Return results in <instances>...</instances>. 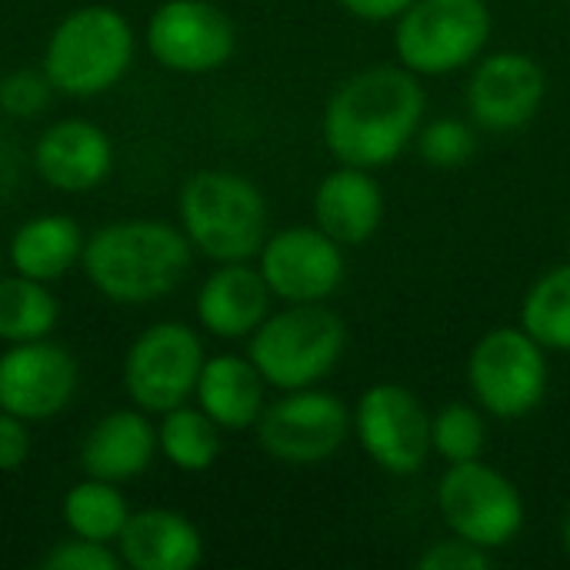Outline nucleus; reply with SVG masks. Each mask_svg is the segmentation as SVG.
<instances>
[{
    "instance_id": "nucleus-30",
    "label": "nucleus",
    "mask_w": 570,
    "mask_h": 570,
    "mask_svg": "<svg viewBox=\"0 0 570 570\" xmlns=\"http://www.w3.org/2000/svg\"><path fill=\"white\" fill-rule=\"evenodd\" d=\"M43 570H120V551L117 544H100V541H87V538H67L60 544H53L43 558Z\"/></svg>"
},
{
    "instance_id": "nucleus-15",
    "label": "nucleus",
    "mask_w": 570,
    "mask_h": 570,
    "mask_svg": "<svg viewBox=\"0 0 570 570\" xmlns=\"http://www.w3.org/2000/svg\"><path fill=\"white\" fill-rule=\"evenodd\" d=\"M548 97L544 67L521 50H498L478 60L468 80V110L478 127L511 134L528 127Z\"/></svg>"
},
{
    "instance_id": "nucleus-3",
    "label": "nucleus",
    "mask_w": 570,
    "mask_h": 570,
    "mask_svg": "<svg viewBox=\"0 0 570 570\" xmlns=\"http://www.w3.org/2000/svg\"><path fill=\"white\" fill-rule=\"evenodd\" d=\"M137 53L130 20L110 3L70 10L43 43V73L63 97L90 100L124 80Z\"/></svg>"
},
{
    "instance_id": "nucleus-20",
    "label": "nucleus",
    "mask_w": 570,
    "mask_h": 570,
    "mask_svg": "<svg viewBox=\"0 0 570 570\" xmlns=\"http://www.w3.org/2000/svg\"><path fill=\"white\" fill-rule=\"evenodd\" d=\"M384 220V190L371 170L341 164L314 190V224L341 247L367 244Z\"/></svg>"
},
{
    "instance_id": "nucleus-34",
    "label": "nucleus",
    "mask_w": 570,
    "mask_h": 570,
    "mask_svg": "<svg viewBox=\"0 0 570 570\" xmlns=\"http://www.w3.org/2000/svg\"><path fill=\"white\" fill-rule=\"evenodd\" d=\"M564 548H568V554H570V511H568V518H564Z\"/></svg>"
},
{
    "instance_id": "nucleus-4",
    "label": "nucleus",
    "mask_w": 570,
    "mask_h": 570,
    "mask_svg": "<svg viewBox=\"0 0 570 570\" xmlns=\"http://www.w3.org/2000/svg\"><path fill=\"white\" fill-rule=\"evenodd\" d=\"M180 230L214 264L254 261L267 240V200L234 170H197L177 197Z\"/></svg>"
},
{
    "instance_id": "nucleus-28",
    "label": "nucleus",
    "mask_w": 570,
    "mask_h": 570,
    "mask_svg": "<svg viewBox=\"0 0 570 570\" xmlns=\"http://www.w3.org/2000/svg\"><path fill=\"white\" fill-rule=\"evenodd\" d=\"M414 140H417L421 160L434 170H454V167L468 164L474 157V147H478L474 130L454 117H441V120L421 127Z\"/></svg>"
},
{
    "instance_id": "nucleus-6",
    "label": "nucleus",
    "mask_w": 570,
    "mask_h": 570,
    "mask_svg": "<svg viewBox=\"0 0 570 570\" xmlns=\"http://www.w3.org/2000/svg\"><path fill=\"white\" fill-rule=\"evenodd\" d=\"M491 27L484 0H411L394 27V53L417 77H448L484 53Z\"/></svg>"
},
{
    "instance_id": "nucleus-2",
    "label": "nucleus",
    "mask_w": 570,
    "mask_h": 570,
    "mask_svg": "<svg viewBox=\"0 0 570 570\" xmlns=\"http://www.w3.org/2000/svg\"><path fill=\"white\" fill-rule=\"evenodd\" d=\"M194 247L177 224L124 217L97 227L80 257L87 284L114 304H154L190 274Z\"/></svg>"
},
{
    "instance_id": "nucleus-9",
    "label": "nucleus",
    "mask_w": 570,
    "mask_h": 570,
    "mask_svg": "<svg viewBox=\"0 0 570 570\" xmlns=\"http://www.w3.org/2000/svg\"><path fill=\"white\" fill-rule=\"evenodd\" d=\"M438 511L444 528L484 551L508 548L524 528V498L511 478L491 464H448L438 484Z\"/></svg>"
},
{
    "instance_id": "nucleus-8",
    "label": "nucleus",
    "mask_w": 570,
    "mask_h": 570,
    "mask_svg": "<svg viewBox=\"0 0 570 570\" xmlns=\"http://www.w3.org/2000/svg\"><path fill=\"white\" fill-rule=\"evenodd\" d=\"M548 351L524 327L488 331L471 357L468 381L481 411L498 421H518L538 411L548 394Z\"/></svg>"
},
{
    "instance_id": "nucleus-11",
    "label": "nucleus",
    "mask_w": 570,
    "mask_h": 570,
    "mask_svg": "<svg viewBox=\"0 0 570 570\" xmlns=\"http://www.w3.org/2000/svg\"><path fill=\"white\" fill-rule=\"evenodd\" d=\"M144 43L164 70L200 77L234 57L237 30L214 0H164L147 17Z\"/></svg>"
},
{
    "instance_id": "nucleus-14",
    "label": "nucleus",
    "mask_w": 570,
    "mask_h": 570,
    "mask_svg": "<svg viewBox=\"0 0 570 570\" xmlns=\"http://www.w3.org/2000/svg\"><path fill=\"white\" fill-rule=\"evenodd\" d=\"M77 357L53 337L7 344L0 354V411L27 424L63 414L77 394Z\"/></svg>"
},
{
    "instance_id": "nucleus-26",
    "label": "nucleus",
    "mask_w": 570,
    "mask_h": 570,
    "mask_svg": "<svg viewBox=\"0 0 570 570\" xmlns=\"http://www.w3.org/2000/svg\"><path fill=\"white\" fill-rule=\"evenodd\" d=\"M521 327L544 351H570V261L534 281L521 307Z\"/></svg>"
},
{
    "instance_id": "nucleus-29",
    "label": "nucleus",
    "mask_w": 570,
    "mask_h": 570,
    "mask_svg": "<svg viewBox=\"0 0 570 570\" xmlns=\"http://www.w3.org/2000/svg\"><path fill=\"white\" fill-rule=\"evenodd\" d=\"M53 94L50 77L40 70H13L0 80V114L13 120H33L47 110Z\"/></svg>"
},
{
    "instance_id": "nucleus-24",
    "label": "nucleus",
    "mask_w": 570,
    "mask_h": 570,
    "mask_svg": "<svg viewBox=\"0 0 570 570\" xmlns=\"http://www.w3.org/2000/svg\"><path fill=\"white\" fill-rule=\"evenodd\" d=\"M224 428L210 421L200 407L180 404L167 414H160L157 424V448L160 458L184 471V474H204L217 464L224 448Z\"/></svg>"
},
{
    "instance_id": "nucleus-31",
    "label": "nucleus",
    "mask_w": 570,
    "mask_h": 570,
    "mask_svg": "<svg viewBox=\"0 0 570 570\" xmlns=\"http://www.w3.org/2000/svg\"><path fill=\"white\" fill-rule=\"evenodd\" d=\"M421 570H484L491 568V551L451 534L441 541H431L421 558H417Z\"/></svg>"
},
{
    "instance_id": "nucleus-10",
    "label": "nucleus",
    "mask_w": 570,
    "mask_h": 570,
    "mask_svg": "<svg viewBox=\"0 0 570 570\" xmlns=\"http://www.w3.org/2000/svg\"><path fill=\"white\" fill-rule=\"evenodd\" d=\"M254 428L267 458L287 468H314L344 448L354 428V414L337 394L301 387L281 391V397L264 407Z\"/></svg>"
},
{
    "instance_id": "nucleus-16",
    "label": "nucleus",
    "mask_w": 570,
    "mask_h": 570,
    "mask_svg": "<svg viewBox=\"0 0 570 570\" xmlns=\"http://www.w3.org/2000/svg\"><path fill=\"white\" fill-rule=\"evenodd\" d=\"M33 170L60 194H87L114 170L110 134L80 117L53 120L33 144Z\"/></svg>"
},
{
    "instance_id": "nucleus-22",
    "label": "nucleus",
    "mask_w": 570,
    "mask_h": 570,
    "mask_svg": "<svg viewBox=\"0 0 570 570\" xmlns=\"http://www.w3.org/2000/svg\"><path fill=\"white\" fill-rule=\"evenodd\" d=\"M83 244H87V237L70 214L47 210V214L27 217L13 230V237L7 244V261L23 277L57 284L73 267H80Z\"/></svg>"
},
{
    "instance_id": "nucleus-19",
    "label": "nucleus",
    "mask_w": 570,
    "mask_h": 570,
    "mask_svg": "<svg viewBox=\"0 0 570 570\" xmlns=\"http://www.w3.org/2000/svg\"><path fill=\"white\" fill-rule=\"evenodd\" d=\"M117 551L130 570H194L204 561V538L184 511L144 508L130 511Z\"/></svg>"
},
{
    "instance_id": "nucleus-13",
    "label": "nucleus",
    "mask_w": 570,
    "mask_h": 570,
    "mask_svg": "<svg viewBox=\"0 0 570 570\" xmlns=\"http://www.w3.org/2000/svg\"><path fill=\"white\" fill-rule=\"evenodd\" d=\"M257 267L271 294L284 304H324L347 274L344 247L317 224L267 234Z\"/></svg>"
},
{
    "instance_id": "nucleus-18",
    "label": "nucleus",
    "mask_w": 570,
    "mask_h": 570,
    "mask_svg": "<svg viewBox=\"0 0 570 570\" xmlns=\"http://www.w3.org/2000/svg\"><path fill=\"white\" fill-rule=\"evenodd\" d=\"M271 287L250 261L217 264V271L197 291V324L210 337L240 341L250 337L271 314Z\"/></svg>"
},
{
    "instance_id": "nucleus-35",
    "label": "nucleus",
    "mask_w": 570,
    "mask_h": 570,
    "mask_svg": "<svg viewBox=\"0 0 570 570\" xmlns=\"http://www.w3.org/2000/svg\"><path fill=\"white\" fill-rule=\"evenodd\" d=\"M0 267H3V247H0Z\"/></svg>"
},
{
    "instance_id": "nucleus-25",
    "label": "nucleus",
    "mask_w": 570,
    "mask_h": 570,
    "mask_svg": "<svg viewBox=\"0 0 570 570\" xmlns=\"http://www.w3.org/2000/svg\"><path fill=\"white\" fill-rule=\"evenodd\" d=\"M60 321V301L53 297L50 284L23 277V274H0V341L3 344H27L50 337Z\"/></svg>"
},
{
    "instance_id": "nucleus-33",
    "label": "nucleus",
    "mask_w": 570,
    "mask_h": 570,
    "mask_svg": "<svg viewBox=\"0 0 570 570\" xmlns=\"http://www.w3.org/2000/svg\"><path fill=\"white\" fill-rule=\"evenodd\" d=\"M351 17L367 20V23H384V20H397L411 0H337Z\"/></svg>"
},
{
    "instance_id": "nucleus-1",
    "label": "nucleus",
    "mask_w": 570,
    "mask_h": 570,
    "mask_svg": "<svg viewBox=\"0 0 570 570\" xmlns=\"http://www.w3.org/2000/svg\"><path fill=\"white\" fill-rule=\"evenodd\" d=\"M421 77L401 63H374L351 73L324 107V144L337 164L377 170L394 164L424 120Z\"/></svg>"
},
{
    "instance_id": "nucleus-21",
    "label": "nucleus",
    "mask_w": 570,
    "mask_h": 570,
    "mask_svg": "<svg viewBox=\"0 0 570 570\" xmlns=\"http://www.w3.org/2000/svg\"><path fill=\"white\" fill-rule=\"evenodd\" d=\"M264 391L267 381L247 354H217L204 361L194 401L224 431H247L267 407Z\"/></svg>"
},
{
    "instance_id": "nucleus-27",
    "label": "nucleus",
    "mask_w": 570,
    "mask_h": 570,
    "mask_svg": "<svg viewBox=\"0 0 570 570\" xmlns=\"http://www.w3.org/2000/svg\"><path fill=\"white\" fill-rule=\"evenodd\" d=\"M488 444V424L484 414L464 401L444 404L438 414H431V454L444 458L448 464L478 461Z\"/></svg>"
},
{
    "instance_id": "nucleus-17",
    "label": "nucleus",
    "mask_w": 570,
    "mask_h": 570,
    "mask_svg": "<svg viewBox=\"0 0 570 570\" xmlns=\"http://www.w3.org/2000/svg\"><path fill=\"white\" fill-rule=\"evenodd\" d=\"M157 454V424L150 414L140 407H117L87 428L77 461L87 478L127 484L147 474Z\"/></svg>"
},
{
    "instance_id": "nucleus-23",
    "label": "nucleus",
    "mask_w": 570,
    "mask_h": 570,
    "mask_svg": "<svg viewBox=\"0 0 570 570\" xmlns=\"http://www.w3.org/2000/svg\"><path fill=\"white\" fill-rule=\"evenodd\" d=\"M60 521L67 534L100 541V544H117L124 524L130 521V504L120 491V484L87 478L70 484L63 501H60Z\"/></svg>"
},
{
    "instance_id": "nucleus-32",
    "label": "nucleus",
    "mask_w": 570,
    "mask_h": 570,
    "mask_svg": "<svg viewBox=\"0 0 570 570\" xmlns=\"http://www.w3.org/2000/svg\"><path fill=\"white\" fill-rule=\"evenodd\" d=\"M30 461V424L0 411V474H13Z\"/></svg>"
},
{
    "instance_id": "nucleus-12",
    "label": "nucleus",
    "mask_w": 570,
    "mask_h": 570,
    "mask_svg": "<svg viewBox=\"0 0 570 570\" xmlns=\"http://www.w3.org/2000/svg\"><path fill=\"white\" fill-rule=\"evenodd\" d=\"M354 431L364 454L394 478L417 474L431 458V414L404 384L367 387L354 411Z\"/></svg>"
},
{
    "instance_id": "nucleus-7",
    "label": "nucleus",
    "mask_w": 570,
    "mask_h": 570,
    "mask_svg": "<svg viewBox=\"0 0 570 570\" xmlns=\"http://www.w3.org/2000/svg\"><path fill=\"white\" fill-rule=\"evenodd\" d=\"M204 361V341L190 324L157 321L144 327L124 354V391L134 407L160 417L194 397Z\"/></svg>"
},
{
    "instance_id": "nucleus-5",
    "label": "nucleus",
    "mask_w": 570,
    "mask_h": 570,
    "mask_svg": "<svg viewBox=\"0 0 570 570\" xmlns=\"http://www.w3.org/2000/svg\"><path fill=\"white\" fill-rule=\"evenodd\" d=\"M247 357L274 391L317 387L344 357L347 327L324 304H287L247 337Z\"/></svg>"
}]
</instances>
